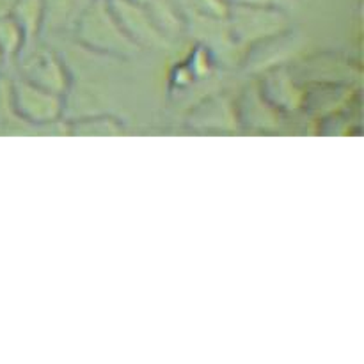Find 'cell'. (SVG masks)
Listing matches in <instances>:
<instances>
[{
  "mask_svg": "<svg viewBox=\"0 0 364 364\" xmlns=\"http://www.w3.org/2000/svg\"><path fill=\"white\" fill-rule=\"evenodd\" d=\"M20 0H0V18L11 16Z\"/></svg>",
  "mask_w": 364,
  "mask_h": 364,
  "instance_id": "obj_8",
  "label": "cell"
},
{
  "mask_svg": "<svg viewBox=\"0 0 364 364\" xmlns=\"http://www.w3.org/2000/svg\"><path fill=\"white\" fill-rule=\"evenodd\" d=\"M116 13L121 20V28L132 41L148 43V45H159L160 34L153 25L151 18H146L142 11L132 6L128 0H119L116 4Z\"/></svg>",
  "mask_w": 364,
  "mask_h": 364,
  "instance_id": "obj_4",
  "label": "cell"
},
{
  "mask_svg": "<svg viewBox=\"0 0 364 364\" xmlns=\"http://www.w3.org/2000/svg\"><path fill=\"white\" fill-rule=\"evenodd\" d=\"M4 60V52H2V48H0V63H2Z\"/></svg>",
  "mask_w": 364,
  "mask_h": 364,
  "instance_id": "obj_9",
  "label": "cell"
},
{
  "mask_svg": "<svg viewBox=\"0 0 364 364\" xmlns=\"http://www.w3.org/2000/svg\"><path fill=\"white\" fill-rule=\"evenodd\" d=\"M78 25V34L85 43L103 52L128 53L135 48L134 41L124 34L123 28L109 16L103 7H91Z\"/></svg>",
  "mask_w": 364,
  "mask_h": 364,
  "instance_id": "obj_1",
  "label": "cell"
},
{
  "mask_svg": "<svg viewBox=\"0 0 364 364\" xmlns=\"http://www.w3.org/2000/svg\"><path fill=\"white\" fill-rule=\"evenodd\" d=\"M14 107L32 123H50L60 114V98L57 92L46 91L27 80L14 85Z\"/></svg>",
  "mask_w": 364,
  "mask_h": 364,
  "instance_id": "obj_2",
  "label": "cell"
},
{
  "mask_svg": "<svg viewBox=\"0 0 364 364\" xmlns=\"http://www.w3.org/2000/svg\"><path fill=\"white\" fill-rule=\"evenodd\" d=\"M21 71L25 75L23 80L57 95L66 85L63 68L48 50H36L34 53H28L21 63Z\"/></svg>",
  "mask_w": 364,
  "mask_h": 364,
  "instance_id": "obj_3",
  "label": "cell"
},
{
  "mask_svg": "<svg viewBox=\"0 0 364 364\" xmlns=\"http://www.w3.org/2000/svg\"><path fill=\"white\" fill-rule=\"evenodd\" d=\"M21 43H23V32L13 20V16L0 18V48H2L4 57L14 55Z\"/></svg>",
  "mask_w": 364,
  "mask_h": 364,
  "instance_id": "obj_6",
  "label": "cell"
},
{
  "mask_svg": "<svg viewBox=\"0 0 364 364\" xmlns=\"http://www.w3.org/2000/svg\"><path fill=\"white\" fill-rule=\"evenodd\" d=\"M43 13L41 0H20L13 11V20L21 28L23 36H31L38 28L39 16Z\"/></svg>",
  "mask_w": 364,
  "mask_h": 364,
  "instance_id": "obj_5",
  "label": "cell"
},
{
  "mask_svg": "<svg viewBox=\"0 0 364 364\" xmlns=\"http://www.w3.org/2000/svg\"><path fill=\"white\" fill-rule=\"evenodd\" d=\"M78 9V0H48L46 6H43V13L46 14L52 27H64L68 21H71L73 14Z\"/></svg>",
  "mask_w": 364,
  "mask_h": 364,
  "instance_id": "obj_7",
  "label": "cell"
}]
</instances>
